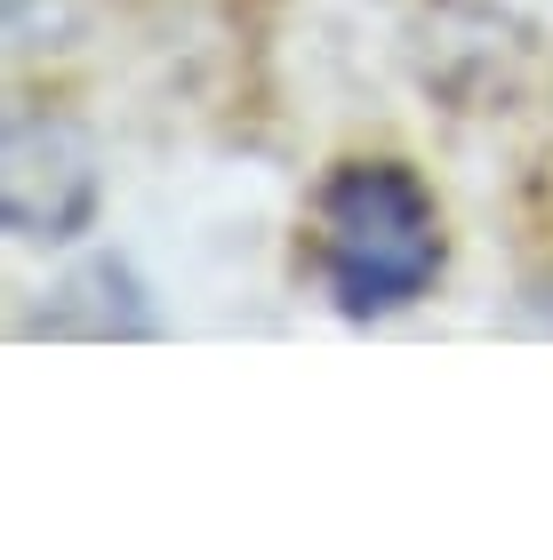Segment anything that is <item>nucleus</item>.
I'll use <instances>...</instances> for the list:
<instances>
[{
	"instance_id": "7ed1b4c3",
	"label": "nucleus",
	"mask_w": 553,
	"mask_h": 560,
	"mask_svg": "<svg viewBox=\"0 0 553 560\" xmlns=\"http://www.w3.org/2000/svg\"><path fill=\"white\" fill-rule=\"evenodd\" d=\"M153 328H161V313H153V296H145V280L120 257H89L72 280L48 289V304L24 320V337H96V345H113V337H153Z\"/></svg>"
},
{
	"instance_id": "20e7f679",
	"label": "nucleus",
	"mask_w": 553,
	"mask_h": 560,
	"mask_svg": "<svg viewBox=\"0 0 553 560\" xmlns=\"http://www.w3.org/2000/svg\"><path fill=\"white\" fill-rule=\"evenodd\" d=\"M72 33V9L65 0H9V40L16 48H48Z\"/></svg>"
},
{
	"instance_id": "f257e3e1",
	"label": "nucleus",
	"mask_w": 553,
	"mask_h": 560,
	"mask_svg": "<svg viewBox=\"0 0 553 560\" xmlns=\"http://www.w3.org/2000/svg\"><path fill=\"white\" fill-rule=\"evenodd\" d=\"M313 257L337 313L377 320L393 304H417L441 272V217L434 192L401 161H354L321 185L313 209Z\"/></svg>"
},
{
	"instance_id": "f03ea898",
	"label": "nucleus",
	"mask_w": 553,
	"mask_h": 560,
	"mask_svg": "<svg viewBox=\"0 0 553 560\" xmlns=\"http://www.w3.org/2000/svg\"><path fill=\"white\" fill-rule=\"evenodd\" d=\"M96 217V144L65 113H9L0 129V224L16 241H72Z\"/></svg>"
}]
</instances>
